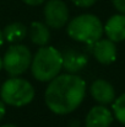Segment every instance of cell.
Wrapping results in <instances>:
<instances>
[{
  "mask_svg": "<svg viewBox=\"0 0 125 127\" xmlns=\"http://www.w3.org/2000/svg\"><path fill=\"white\" fill-rule=\"evenodd\" d=\"M31 73L38 82L48 83L63 69V54L53 46H42L32 56Z\"/></svg>",
  "mask_w": 125,
  "mask_h": 127,
  "instance_id": "obj_2",
  "label": "cell"
},
{
  "mask_svg": "<svg viewBox=\"0 0 125 127\" xmlns=\"http://www.w3.org/2000/svg\"><path fill=\"white\" fill-rule=\"evenodd\" d=\"M113 122V114L106 105L93 106L85 120L86 127H109Z\"/></svg>",
  "mask_w": 125,
  "mask_h": 127,
  "instance_id": "obj_8",
  "label": "cell"
},
{
  "mask_svg": "<svg viewBox=\"0 0 125 127\" xmlns=\"http://www.w3.org/2000/svg\"><path fill=\"white\" fill-rule=\"evenodd\" d=\"M30 38L32 43L37 44V46H47L48 42L50 41V32H49V27L47 26L45 22L41 21H32L30 25Z\"/></svg>",
  "mask_w": 125,
  "mask_h": 127,
  "instance_id": "obj_12",
  "label": "cell"
},
{
  "mask_svg": "<svg viewBox=\"0 0 125 127\" xmlns=\"http://www.w3.org/2000/svg\"><path fill=\"white\" fill-rule=\"evenodd\" d=\"M92 53L96 61L101 64L108 65L117 59V46L115 42L109 38H99L92 44Z\"/></svg>",
  "mask_w": 125,
  "mask_h": 127,
  "instance_id": "obj_7",
  "label": "cell"
},
{
  "mask_svg": "<svg viewBox=\"0 0 125 127\" xmlns=\"http://www.w3.org/2000/svg\"><path fill=\"white\" fill-rule=\"evenodd\" d=\"M89 93L92 97L101 105H108L112 104L115 99V89L109 82L104 79H97L94 80L91 88Z\"/></svg>",
  "mask_w": 125,
  "mask_h": 127,
  "instance_id": "obj_9",
  "label": "cell"
},
{
  "mask_svg": "<svg viewBox=\"0 0 125 127\" xmlns=\"http://www.w3.org/2000/svg\"><path fill=\"white\" fill-rule=\"evenodd\" d=\"M43 14L47 26L52 29H61L69 21V9L63 0H48Z\"/></svg>",
  "mask_w": 125,
  "mask_h": 127,
  "instance_id": "obj_6",
  "label": "cell"
},
{
  "mask_svg": "<svg viewBox=\"0 0 125 127\" xmlns=\"http://www.w3.org/2000/svg\"><path fill=\"white\" fill-rule=\"evenodd\" d=\"M76 6L79 7H83V9H87V7H91L96 4L97 0H71Z\"/></svg>",
  "mask_w": 125,
  "mask_h": 127,
  "instance_id": "obj_15",
  "label": "cell"
},
{
  "mask_svg": "<svg viewBox=\"0 0 125 127\" xmlns=\"http://www.w3.org/2000/svg\"><path fill=\"white\" fill-rule=\"evenodd\" d=\"M63 54V69L68 73H77L87 65V57L76 49H66Z\"/></svg>",
  "mask_w": 125,
  "mask_h": 127,
  "instance_id": "obj_11",
  "label": "cell"
},
{
  "mask_svg": "<svg viewBox=\"0 0 125 127\" xmlns=\"http://www.w3.org/2000/svg\"><path fill=\"white\" fill-rule=\"evenodd\" d=\"M70 38L81 43L92 46L96 41L102 38L103 24L93 14H82L74 17L66 27Z\"/></svg>",
  "mask_w": 125,
  "mask_h": 127,
  "instance_id": "obj_3",
  "label": "cell"
},
{
  "mask_svg": "<svg viewBox=\"0 0 125 127\" xmlns=\"http://www.w3.org/2000/svg\"><path fill=\"white\" fill-rule=\"evenodd\" d=\"M32 54L27 46L12 43L2 57V68L11 77H18L26 73L31 65Z\"/></svg>",
  "mask_w": 125,
  "mask_h": 127,
  "instance_id": "obj_5",
  "label": "cell"
},
{
  "mask_svg": "<svg viewBox=\"0 0 125 127\" xmlns=\"http://www.w3.org/2000/svg\"><path fill=\"white\" fill-rule=\"evenodd\" d=\"M5 114H6V104L2 100H0V121L4 119Z\"/></svg>",
  "mask_w": 125,
  "mask_h": 127,
  "instance_id": "obj_18",
  "label": "cell"
},
{
  "mask_svg": "<svg viewBox=\"0 0 125 127\" xmlns=\"http://www.w3.org/2000/svg\"><path fill=\"white\" fill-rule=\"evenodd\" d=\"M2 43H4V36H2V31L0 30V47L2 46Z\"/></svg>",
  "mask_w": 125,
  "mask_h": 127,
  "instance_id": "obj_19",
  "label": "cell"
},
{
  "mask_svg": "<svg viewBox=\"0 0 125 127\" xmlns=\"http://www.w3.org/2000/svg\"><path fill=\"white\" fill-rule=\"evenodd\" d=\"M48 83L44 101L52 112L68 115L82 104L86 95V82L81 77L74 73L58 74Z\"/></svg>",
  "mask_w": 125,
  "mask_h": 127,
  "instance_id": "obj_1",
  "label": "cell"
},
{
  "mask_svg": "<svg viewBox=\"0 0 125 127\" xmlns=\"http://www.w3.org/2000/svg\"><path fill=\"white\" fill-rule=\"evenodd\" d=\"M112 2L120 14H125V0H112Z\"/></svg>",
  "mask_w": 125,
  "mask_h": 127,
  "instance_id": "obj_16",
  "label": "cell"
},
{
  "mask_svg": "<svg viewBox=\"0 0 125 127\" xmlns=\"http://www.w3.org/2000/svg\"><path fill=\"white\" fill-rule=\"evenodd\" d=\"M35 88L27 79L11 77L0 85L1 100L12 107H23L35 99Z\"/></svg>",
  "mask_w": 125,
  "mask_h": 127,
  "instance_id": "obj_4",
  "label": "cell"
},
{
  "mask_svg": "<svg viewBox=\"0 0 125 127\" xmlns=\"http://www.w3.org/2000/svg\"><path fill=\"white\" fill-rule=\"evenodd\" d=\"M22 1L28 6H38V5H42L45 0H22Z\"/></svg>",
  "mask_w": 125,
  "mask_h": 127,
  "instance_id": "obj_17",
  "label": "cell"
},
{
  "mask_svg": "<svg viewBox=\"0 0 125 127\" xmlns=\"http://www.w3.org/2000/svg\"><path fill=\"white\" fill-rule=\"evenodd\" d=\"M28 29L25 24L22 22H11L9 25L5 26L4 31H2V36H4V41L9 43H20L22 40H25V37L27 36Z\"/></svg>",
  "mask_w": 125,
  "mask_h": 127,
  "instance_id": "obj_13",
  "label": "cell"
},
{
  "mask_svg": "<svg viewBox=\"0 0 125 127\" xmlns=\"http://www.w3.org/2000/svg\"><path fill=\"white\" fill-rule=\"evenodd\" d=\"M1 127H17V126L14 125V124H6V125H2Z\"/></svg>",
  "mask_w": 125,
  "mask_h": 127,
  "instance_id": "obj_20",
  "label": "cell"
},
{
  "mask_svg": "<svg viewBox=\"0 0 125 127\" xmlns=\"http://www.w3.org/2000/svg\"><path fill=\"white\" fill-rule=\"evenodd\" d=\"M2 69V58L0 57V70Z\"/></svg>",
  "mask_w": 125,
  "mask_h": 127,
  "instance_id": "obj_21",
  "label": "cell"
},
{
  "mask_svg": "<svg viewBox=\"0 0 125 127\" xmlns=\"http://www.w3.org/2000/svg\"><path fill=\"white\" fill-rule=\"evenodd\" d=\"M112 104H113L112 105L113 116H115V119L125 126V93L115 97Z\"/></svg>",
  "mask_w": 125,
  "mask_h": 127,
  "instance_id": "obj_14",
  "label": "cell"
},
{
  "mask_svg": "<svg viewBox=\"0 0 125 127\" xmlns=\"http://www.w3.org/2000/svg\"><path fill=\"white\" fill-rule=\"evenodd\" d=\"M103 31L113 42L125 41V14H115L110 16L106 25H103Z\"/></svg>",
  "mask_w": 125,
  "mask_h": 127,
  "instance_id": "obj_10",
  "label": "cell"
}]
</instances>
